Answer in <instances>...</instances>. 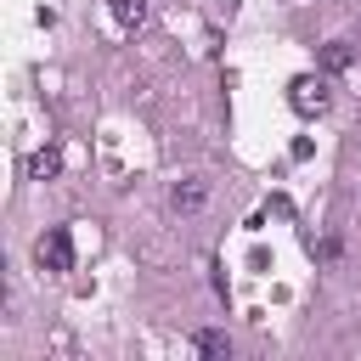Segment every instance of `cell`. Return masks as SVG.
I'll use <instances>...</instances> for the list:
<instances>
[{"instance_id": "obj_1", "label": "cell", "mask_w": 361, "mask_h": 361, "mask_svg": "<svg viewBox=\"0 0 361 361\" xmlns=\"http://www.w3.org/2000/svg\"><path fill=\"white\" fill-rule=\"evenodd\" d=\"M327 102H333V90H327V79H322V73H299V79L288 85V107H293L299 118H322V113H327Z\"/></svg>"}, {"instance_id": "obj_2", "label": "cell", "mask_w": 361, "mask_h": 361, "mask_svg": "<svg viewBox=\"0 0 361 361\" xmlns=\"http://www.w3.org/2000/svg\"><path fill=\"white\" fill-rule=\"evenodd\" d=\"M34 265L39 271H73V237H68V226H51L39 243H34Z\"/></svg>"}, {"instance_id": "obj_3", "label": "cell", "mask_w": 361, "mask_h": 361, "mask_svg": "<svg viewBox=\"0 0 361 361\" xmlns=\"http://www.w3.org/2000/svg\"><path fill=\"white\" fill-rule=\"evenodd\" d=\"M203 203H209V180H203V175H186V180L169 186V209H175V214H197Z\"/></svg>"}, {"instance_id": "obj_4", "label": "cell", "mask_w": 361, "mask_h": 361, "mask_svg": "<svg viewBox=\"0 0 361 361\" xmlns=\"http://www.w3.org/2000/svg\"><path fill=\"white\" fill-rule=\"evenodd\" d=\"M107 11H113V23H118L124 34H135V28L147 23V0H107Z\"/></svg>"}, {"instance_id": "obj_5", "label": "cell", "mask_w": 361, "mask_h": 361, "mask_svg": "<svg viewBox=\"0 0 361 361\" xmlns=\"http://www.w3.org/2000/svg\"><path fill=\"white\" fill-rule=\"evenodd\" d=\"M56 169H62V152H56V147H39V152L28 158V175H34V180H56Z\"/></svg>"}, {"instance_id": "obj_6", "label": "cell", "mask_w": 361, "mask_h": 361, "mask_svg": "<svg viewBox=\"0 0 361 361\" xmlns=\"http://www.w3.org/2000/svg\"><path fill=\"white\" fill-rule=\"evenodd\" d=\"M197 355H209V361H226V355H231V338H226L220 327H203V333H197Z\"/></svg>"}, {"instance_id": "obj_7", "label": "cell", "mask_w": 361, "mask_h": 361, "mask_svg": "<svg viewBox=\"0 0 361 361\" xmlns=\"http://www.w3.org/2000/svg\"><path fill=\"white\" fill-rule=\"evenodd\" d=\"M344 68H350V45H344V39H333V45L322 51V73H344Z\"/></svg>"}]
</instances>
